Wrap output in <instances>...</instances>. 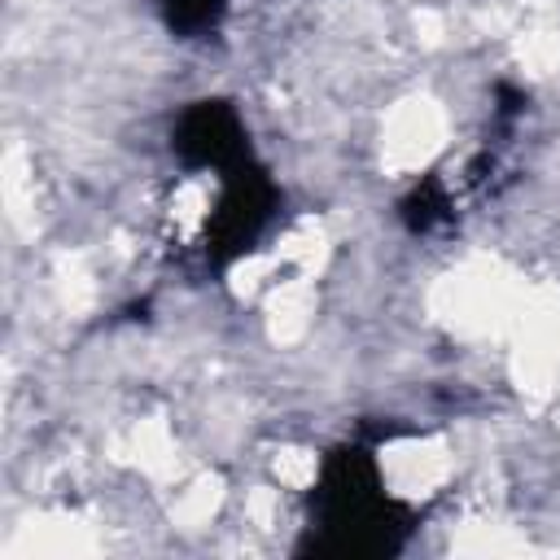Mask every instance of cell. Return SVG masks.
Returning a JSON list of instances; mask_svg holds the SVG:
<instances>
[{
	"label": "cell",
	"instance_id": "6da1fadb",
	"mask_svg": "<svg viewBox=\"0 0 560 560\" xmlns=\"http://www.w3.org/2000/svg\"><path fill=\"white\" fill-rule=\"evenodd\" d=\"M521 302H525V293L512 284V276L486 258L459 267L433 293L438 315L451 319L459 332H499L503 324H516Z\"/></svg>",
	"mask_w": 560,
	"mask_h": 560
},
{
	"label": "cell",
	"instance_id": "7a4b0ae2",
	"mask_svg": "<svg viewBox=\"0 0 560 560\" xmlns=\"http://www.w3.org/2000/svg\"><path fill=\"white\" fill-rule=\"evenodd\" d=\"M446 140V114L438 101L429 96H411V101H398L385 118V131H381V158L394 175H407L416 166H424Z\"/></svg>",
	"mask_w": 560,
	"mask_h": 560
},
{
	"label": "cell",
	"instance_id": "3957f363",
	"mask_svg": "<svg viewBox=\"0 0 560 560\" xmlns=\"http://www.w3.org/2000/svg\"><path fill=\"white\" fill-rule=\"evenodd\" d=\"M381 472L394 486V494L424 499L451 477V455L438 438H407L381 455Z\"/></svg>",
	"mask_w": 560,
	"mask_h": 560
},
{
	"label": "cell",
	"instance_id": "277c9868",
	"mask_svg": "<svg viewBox=\"0 0 560 560\" xmlns=\"http://www.w3.org/2000/svg\"><path fill=\"white\" fill-rule=\"evenodd\" d=\"M311 311H315V298H311V289H306V276L280 284V289L271 293V306H267L271 341H280V346H284V341H298V337L306 332V324H311Z\"/></svg>",
	"mask_w": 560,
	"mask_h": 560
},
{
	"label": "cell",
	"instance_id": "5b68a950",
	"mask_svg": "<svg viewBox=\"0 0 560 560\" xmlns=\"http://www.w3.org/2000/svg\"><path fill=\"white\" fill-rule=\"evenodd\" d=\"M127 451H131V459H136L144 472H153V477H171L175 464H179V455H175V438L166 433L162 420H140V424L131 429Z\"/></svg>",
	"mask_w": 560,
	"mask_h": 560
},
{
	"label": "cell",
	"instance_id": "8992f818",
	"mask_svg": "<svg viewBox=\"0 0 560 560\" xmlns=\"http://www.w3.org/2000/svg\"><path fill=\"white\" fill-rule=\"evenodd\" d=\"M324 254H328V245H324L319 219H298L293 232H289V236L280 241V249H276V258H280V262H293L302 276H311V271L324 262Z\"/></svg>",
	"mask_w": 560,
	"mask_h": 560
},
{
	"label": "cell",
	"instance_id": "52a82bcc",
	"mask_svg": "<svg viewBox=\"0 0 560 560\" xmlns=\"http://www.w3.org/2000/svg\"><path fill=\"white\" fill-rule=\"evenodd\" d=\"M219 499H223L219 477L201 472V477H192V481L179 490V499L171 503V516H175L179 525H201V521H210V512L219 508Z\"/></svg>",
	"mask_w": 560,
	"mask_h": 560
},
{
	"label": "cell",
	"instance_id": "ba28073f",
	"mask_svg": "<svg viewBox=\"0 0 560 560\" xmlns=\"http://www.w3.org/2000/svg\"><path fill=\"white\" fill-rule=\"evenodd\" d=\"M57 289H61V302H66L74 315L92 306L96 284H92V271L83 267L79 254H61V258H57Z\"/></svg>",
	"mask_w": 560,
	"mask_h": 560
},
{
	"label": "cell",
	"instance_id": "9c48e42d",
	"mask_svg": "<svg viewBox=\"0 0 560 560\" xmlns=\"http://www.w3.org/2000/svg\"><path fill=\"white\" fill-rule=\"evenodd\" d=\"M4 201H9L13 223L31 228V171H26L22 149H9V158H4Z\"/></svg>",
	"mask_w": 560,
	"mask_h": 560
},
{
	"label": "cell",
	"instance_id": "30bf717a",
	"mask_svg": "<svg viewBox=\"0 0 560 560\" xmlns=\"http://www.w3.org/2000/svg\"><path fill=\"white\" fill-rule=\"evenodd\" d=\"M516 57L525 70L551 74V70H560V35L556 31H529L516 39Z\"/></svg>",
	"mask_w": 560,
	"mask_h": 560
},
{
	"label": "cell",
	"instance_id": "8fae6325",
	"mask_svg": "<svg viewBox=\"0 0 560 560\" xmlns=\"http://www.w3.org/2000/svg\"><path fill=\"white\" fill-rule=\"evenodd\" d=\"M315 472H319V464H315V455H311V451L289 446V451H280V455H276V477H280L289 490L311 486V481H315Z\"/></svg>",
	"mask_w": 560,
	"mask_h": 560
},
{
	"label": "cell",
	"instance_id": "7c38bea8",
	"mask_svg": "<svg viewBox=\"0 0 560 560\" xmlns=\"http://www.w3.org/2000/svg\"><path fill=\"white\" fill-rule=\"evenodd\" d=\"M171 219H175L184 232H192V228L206 219V188H201V184L175 188V197H171Z\"/></svg>",
	"mask_w": 560,
	"mask_h": 560
}]
</instances>
